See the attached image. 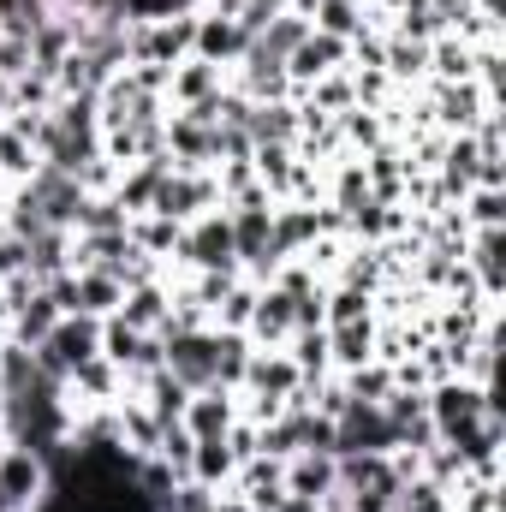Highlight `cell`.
Masks as SVG:
<instances>
[{"mask_svg":"<svg viewBox=\"0 0 506 512\" xmlns=\"http://www.w3.org/2000/svg\"><path fill=\"white\" fill-rule=\"evenodd\" d=\"M173 274H239V256H233V221H227V203L185 221L179 233V251H173ZM167 274V280H173Z\"/></svg>","mask_w":506,"mask_h":512,"instance_id":"cell-1","label":"cell"},{"mask_svg":"<svg viewBox=\"0 0 506 512\" xmlns=\"http://www.w3.org/2000/svg\"><path fill=\"white\" fill-rule=\"evenodd\" d=\"M423 411H429L435 435L453 441L459 429H471L483 417H501V387H477V382H465V376H447V382L423 387Z\"/></svg>","mask_w":506,"mask_h":512,"instance_id":"cell-2","label":"cell"},{"mask_svg":"<svg viewBox=\"0 0 506 512\" xmlns=\"http://www.w3.org/2000/svg\"><path fill=\"white\" fill-rule=\"evenodd\" d=\"M102 352V322L96 316H60L48 328V340L36 346V370L48 382H72V370H84Z\"/></svg>","mask_w":506,"mask_h":512,"instance_id":"cell-3","label":"cell"},{"mask_svg":"<svg viewBox=\"0 0 506 512\" xmlns=\"http://www.w3.org/2000/svg\"><path fill=\"white\" fill-rule=\"evenodd\" d=\"M209 209H221V185H215V173H179V167H167V179L155 185V203H149V215H167V221H197V215H209Z\"/></svg>","mask_w":506,"mask_h":512,"instance_id":"cell-4","label":"cell"},{"mask_svg":"<svg viewBox=\"0 0 506 512\" xmlns=\"http://www.w3.org/2000/svg\"><path fill=\"white\" fill-rule=\"evenodd\" d=\"M48 489H54L48 459L30 453V447H18V441H0V495H6L18 512H36L42 501H48Z\"/></svg>","mask_w":506,"mask_h":512,"instance_id":"cell-5","label":"cell"},{"mask_svg":"<svg viewBox=\"0 0 506 512\" xmlns=\"http://www.w3.org/2000/svg\"><path fill=\"white\" fill-rule=\"evenodd\" d=\"M399 435L387 423L381 405H364V399H346V411L334 417V459L340 453H393Z\"/></svg>","mask_w":506,"mask_h":512,"instance_id":"cell-6","label":"cell"},{"mask_svg":"<svg viewBox=\"0 0 506 512\" xmlns=\"http://www.w3.org/2000/svg\"><path fill=\"white\" fill-rule=\"evenodd\" d=\"M24 191L42 203V215H48V227H60V233H78V215H84V203H90V191L72 179V173H60V167H36L30 179H24Z\"/></svg>","mask_w":506,"mask_h":512,"instance_id":"cell-7","label":"cell"},{"mask_svg":"<svg viewBox=\"0 0 506 512\" xmlns=\"http://www.w3.org/2000/svg\"><path fill=\"white\" fill-rule=\"evenodd\" d=\"M346 66H352V42L310 30V36L292 48V60H286V84H292V96H298V90H310V84H322L328 72H346Z\"/></svg>","mask_w":506,"mask_h":512,"instance_id":"cell-8","label":"cell"},{"mask_svg":"<svg viewBox=\"0 0 506 512\" xmlns=\"http://www.w3.org/2000/svg\"><path fill=\"white\" fill-rule=\"evenodd\" d=\"M191 54L197 60H209V66H221V72H233L245 54H251V30L239 24V18H221V12H197V42H191Z\"/></svg>","mask_w":506,"mask_h":512,"instance_id":"cell-9","label":"cell"},{"mask_svg":"<svg viewBox=\"0 0 506 512\" xmlns=\"http://www.w3.org/2000/svg\"><path fill=\"white\" fill-rule=\"evenodd\" d=\"M167 161L179 173H209L215 167V126L197 114H173L167 108Z\"/></svg>","mask_w":506,"mask_h":512,"instance_id":"cell-10","label":"cell"},{"mask_svg":"<svg viewBox=\"0 0 506 512\" xmlns=\"http://www.w3.org/2000/svg\"><path fill=\"white\" fill-rule=\"evenodd\" d=\"M465 268L477 274V292L501 304V292H506V227H477V233H465Z\"/></svg>","mask_w":506,"mask_h":512,"instance_id":"cell-11","label":"cell"},{"mask_svg":"<svg viewBox=\"0 0 506 512\" xmlns=\"http://www.w3.org/2000/svg\"><path fill=\"white\" fill-rule=\"evenodd\" d=\"M227 90V72L221 66H209V60H179L173 72H167V108L173 114H185V108H203V102H215Z\"/></svg>","mask_w":506,"mask_h":512,"instance_id":"cell-12","label":"cell"},{"mask_svg":"<svg viewBox=\"0 0 506 512\" xmlns=\"http://www.w3.org/2000/svg\"><path fill=\"white\" fill-rule=\"evenodd\" d=\"M60 322V304H54V292L48 286H30L24 298H12V310H6V340H18V346H42L48 340V328Z\"/></svg>","mask_w":506,"mask_h":512,"instance_id":"cell-13","label":"cell"},{"mask_svg":"<svg viewBox=\"0 0 506 512\" xmlns=\"http://www.w3.org/2000/svg\"><path fill=\"white\" fill-rule=\"evenodd\" d=\"M245 340H251L256 352H280L292 340V298L280 286H256V310H251V322H245Z\"/></svg>","mask_w":506,"mask_h":512,"instance_id":"cell-14","label":"cell"},{"mask_svg":"<svg viewBox=\"0 0 506 512\" xmlns=\"http://www.w3.org/2000/svg\"><path fill=\"white\" fill-rule=\"evenodd\" d=\"M197 441H209V435H227L233 423H239V393L233 387H197L191 399H185V417H179Z\"/></svg>","mask_w":506,"mask_h":512,"instance_id":"cell-15","label":"cell"},{"mask_svg":"<svg viewBox=\"0 0 506 512\" xmlns=\"http://www.w3.org/2000/svg\"><path fill=\"white\" fill-rule=\"evenodd\" d=\"M167 310H173V286L167 280H143V286H126L114 316L126 328H137V334H167Z\"/></svg>","mask_w":506,"mask_h":512,"instance_id":"cell-16","label":"cell"},{"mask_svg":"<svg viewBox=\"0 0 506 512\" xmlns=\"http://www.w3.org/2000/svg\"><path fill=\"white\" fill-rule=\"evenodd\" d=\"M381 72L393 78V90H423L429 84V42H411L399 30L381 36Z\"/></svg>","mask_w":506,"mask_h":512,"instance_id":"cell-17","label":"cell"},{"mask_svg":"<svg viewBox=\"0 0 506 512\" xmlns=\"http://www.w3.org/2000/svg\"><path fill=\"white\" fill-rule=\"evenodd\" d=\"M280 483H286V495H304V501L322 507V495L340 489V459H334V453H292Z\"/></svg>","mask_w":506,"mask_h":512,"instance_id":"cell-18","label":"cell"},{"mask_svg":"<svg viewBox=\"0 0 506 512\" xmlns=\"http://www.w3.org/2000/svg\"><path fill=\"white\" fill-rule=\"evenodd\" d=\"M120 298H126V286H120L108 268H78V274H72V316L108 322V316L120 310Z\"/></svg>","mask_w":506,"mask_h":512,"instance_id":"cell-19","label":"cell"},{"mask_svg":"<svg viewBox=\"0 0 506 512\" xmlns=\"http://www.w3.org/2000/svg\"><path fill=\"white\" fill-rule=\"evenodd\" d=\"M304 387L298 364L286 352H251V370H245V387L239 393H262V399H292Z\"/></svg>","mask_w":506,"mask_h":512,"instance_id":"cell-20","label":"cell"},{"mask_svg":"<svg viewBox=\"0 0 506 512\" xmlns=\"http://www.w3.org/2000/svg\"><path fill=\"white\" fill-rule=\"evenodd\" d=\"M191 483H203V489H233V477H239V453H233V441L227 435H209V441H197L191 447V471H185Z\"/></svg>","mask_w":506,"mask_h":512,"instance_id":"cell-21","label":"cell"},{"mask_svg":"<svg viewBox=\"0 0 506 512\" xmlns=\"http://www.w3.org/2000/svg\"><path fill=\"white\" fill-rule=\"evenodd\" d=\"M310 36V24L298 18V12H274L262 30L251 36V60H268V66H286L292 60V48Z\"/></svg>","mask_w":506,"mask_h":512,"instance_id":"cell-22","label":"cell"},{"mask_svg":"<svg viewBox=\"0 0 506 512\" xmlns=\"http://www.w3.org/2000/svg\"><path fill=\"white\" fill-rule=\"evenodd\" d=\"M328 358H334V376H346V370H358V364H376V316H370V322L328 328Z\"/></svg>","mask_w":506,"mask_h":512,"instance_id":"cell-23","label":"cell"},{"mask_svg":"<svg viewBox=\"0 0 506 512\" xmlns=\"http://www.w3.org/2000/svg\"><path fill=\"white\" fill-rule=\"evenodd\" d=\"M251 149L256 143H298V96H286V102H251Z\"/></svg>","mask_w":506,"mask_h":512,"instance_id":"cell-24","label":"cell"},{"mask_svg":"<svg viewBox=\"0 0 506 512\" xmlns=\"http://www.w3.org/2000/svg\"><path fill=\"white\" fill-rule=\"evenodd\" d=\"M280 352L298 364V376H304V382H328V376H334V358H328V328H298Z\"/></svg>","mask_w":506,"mask_h":512,"instance_id":"cell-25","label":"cell"},{"mask_svg":"<svg viewBox=\"0 0 506 512\" xmlns=\"http://www.w3.org/2000/svg\"><path fill=\"white\" fill-rule=\"evenodd\" d=\"M131 245L143 256H155V262H167V274H173V251H179V221H167V215H131Z\"/></svg>","mask_w":506,"mask_h":512,"instance_id":"cell-26","label":"cell"},{"mask_svg":"<svg viewBox=\"0 0 506 512\" xmlns=\"http://www.w3.org/2000/svg\"><path fill=\"white\" fill-rule=\"evenodd\" d=\"M370 316H376V298L364 286L328 280V292H322V328H346V322H370Z\"/></svg>","mask_w":506,"mask_h":512,"instance_id":"cell-27","label":"cell"},{"mask_svg":"<svg viewBox=\"0 0 506 512\" xmlns=\"http://www.w3.org/2000/svg\"><path fill=\"white\" fill-rule=\"evenodd\" d=\"M251 340H245V334H221V328H215V387H233V393H239V387H245V370H251Z\"/></svg>","mask_w":506,"mask_h":512,"instance_id":"cell-28","label":"cell"},{"mask_svg":"<svg viewBox=\"0 0 506 512\" xmlns=\"http://www.w3.org/2000/svg\"><path fill=\"white\" fill-rule=\"evenodd\" d=\"M251 310H256V280H233L227 286V298L209 310V328H221V334H245V322H251Z\"/></svg>","mask_w":506,"mask_h":512,"instance_id":"cell-29","label":"cell"},{"mask_svg":"<svg viewBox=\"0 0 506 512\" xmlns=\"http://www.w3.org/2000/svg\"><path fill=\"white\" fill-rule=\"evenodd\" d=\"M310 30L352 42V36L364 30V6H358V0H316V12H310Z\"/></svg>","mask_w":506,"mask_h":512,"instance_id":"cell-30","label":"cell"},{"mask_svg":"<svg viewBox=\"0 0 506 512\" xmlns=\"http://www.w3.org/2000/svg\"><path fill=\"white\" fill-rule=\"evenodd\" d=\"M298 102L316 108V114H346V108H358V96H352V72H328L322 84L298 90Z\"/></svg>","mask_w":506,"mask_h":512,"instance_id":"cell-31","label":"cell"},{"mask_svg":"<svg viewBox=\"0 0 506 512\" xmlns=\"http://www.w3.org/2000/svg\"><path fill=\"white\" fill-rule=\"evenodd\" d=\"M54 102H60V90H54L48 72H24V78H12V114H48Z\"/></svg>","mask_w":506,"mask_h":512,"instance_id":"cell-32","label":"cell"},{"mask_svg":"<svg viewBox=\"0 0 506 512\" xmlns=\"http://www.w3.org/2000/svg\"><path fill=\"white\" fill-rule=\"evenodd\" d=\"M340 387H346V399L381 405V399L393 393V370H387V364H358V370H346V376H340Z\"/></svg>","mask_w":506,"mask_h":512,"instance_id":"cell-33","label":"cell"},{"mask_svg":"<svg viewBox=\"0 0 506 512\" xmlns=\"http://www.w3.org/2000/svg\"><path fill=\"white\" fill-rule=\"evenodd\" d=\"M393 512H453V501H447V489H441V483H429V477H411V483H399Z\"/></svg>","mask_w":506,"mask_h":512,"instance_id":"cell-34","label":"cell"},{"mask_svg":"<svg viewBox=\"0 0 506 512\" xmlns=\"http://www.w3.org/2000/svg\"><path fill=\"white\" fill-rule=\"evenodd\" d=\"M126 227H131V215L114 197H90L84 215H78V233H126Z\"/></svg>","mask_w":506,"mask_h":512,"instance_id":"cell-35","label":"cell"},{"mask_svg":"<svg viewBox=\"0 0 506 512\" xmlns=\"http://www.w3.org/2000/svg\"><path fill=\"white\" fill-rule=\"evenodd\" d=\"M24 72H30V36L0 30V78L12 84V78H24Z\"/></svg>","mask_w":506,"mask_h":512,"instance_id":"cell-36","label":"cell"},{"mask_svg":"<svg viewBox=\"0 0 506 512\" xmlns=\"http://www.w3.org/2000/svg\"><path fill=\"white\" fill-rule=\"evenodd\" d=\"M274 512H322V507H316V501H304V495H280Z\"/></svg>","mask_w":506,"mask_h":512,"instance_id":"cell-37","label":"cell"},{"mask_svg":"<svg viewBox=\"0 0 506 512\" xmlns=\"http://www.w3.org/2000/svg\"><path fill=\"white\" fill-rule=\"evenodd\" d=\"M6 114H12V84L0 78V120H6Z\"/></svg>","mask_w":506,"mask_h":512,"instance_id":"cell-38","label":"cell"},{"mask_svg":"<svg viewBox=\"0 0 506 512\" xmlns=\"http://www.w3.org/2000/svg\"><path fill=\"white\" fill-rule=\"evenodd\" d=\"M6 191H12V185H0V239H6Z\"/></svg>","mask_w":506,"mask_h":512,"instance_id":"cell-39","label":"cell"},{"mask_svg":"<svg viewBox=\"0 0 506 512\" xmlns=\"http://www.w3.org/2000/svg\"><path fill=\"white\" fill-rule=\"evenodd\" d=\"M0 512H18V507H12V501H6V495H0Z\"/></svg>","mask_w":506,"mask_h":512,"instance_id":"cell-40","label":"cell"}]
</instances>
